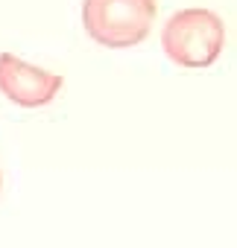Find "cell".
<instances>
[{
	"label": "cell",
	"mask_w": 237,
	"mask_h": 248,
	"mask_svg": "<svg viewBox=\"0 0 237 248\" xmlns=\"http://www.w3.org/2000/svg\"><path fill=\"white\" fill-rule=\"evenodd\" d=\"M161 47L179 67H208L225 47V24L211 9H182L164 24Z\"/></svg>",
	"instance_id": "obj_1"
},
{
	"label": "cell",
	"mask_w": 237,
	"mask_h": 248,
	"mask_svg": "<svg viewBox=\"0 0 237 248\" xmlns=\"http://www.w3.org/2000/svg\"><path fill=\"white\" fill-rule=\"evenodd\" d=\"M155 0H85V32L102 47H135L150 35L155 21Z\"/></svg>",
	"instance_id": "obj_2"
},
{
	"label": "cell",
	"mask_w": 237,
	"mask_h": 248,
	"mask_svg": "<svg viewBox=\"0 0 237 248\" xmlns=\"http://www.w3.org/2000/svg\"><path fill=\"white\" fill-rule=\"evenodd\" d=\"M65 88V79L59 73L33 67L21 62L12 53H0V93L24 108H38L56 99V93Z\"/></svg>",
	"instance_id": "obj_3"
}]
</instances>
